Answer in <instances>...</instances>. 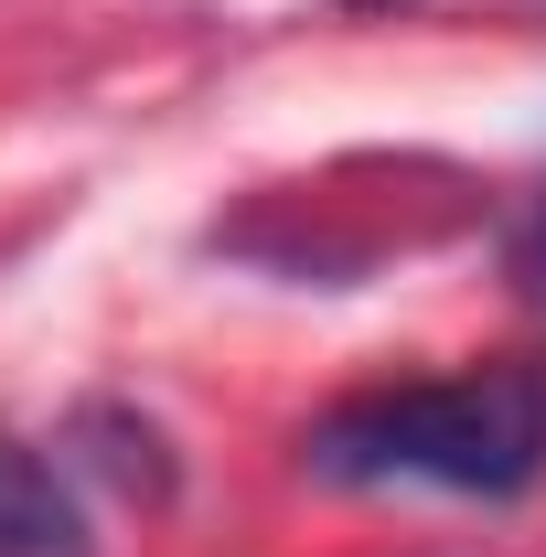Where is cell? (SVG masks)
<instances>
[{
    "instance_id": "cell-1",
    "label": "cell",
    "mask_w": 546,
    "mask_h": 557,
    "mask_svg": "<svg viewBox=\"0 0 546 557\" xmlns=\"http://www.w3.org/2000/svg\"><path fill=\"white\" fill-rule=\"evenodd\" d=\"M300 461L322 483H439V493H525L546 472V354H504L472 375L343 397Z\"/></svg>"
},
{
    "instance_id": "cell-2",
    "label": "cell",
    "mask_w": 546,
    "mask_h": 557,
    "mask_svg": "<svg viewBox=\"0 0 546 557\" xmlns=\"http://www.w3.org/2000/svg\"><path fill=\"white\" fill-rule=\"evenodd\" d=\"M0 557H97L75 483L22 440V429H0Z\"/></svg>"
},
{
    "instance_id": "cell-3",
    "label": "cell",
    "mask_w": 546,
    "mask_h": 557,
    "mask_svg": "<svg viewBox=\"0 0 546 557\" xmlns=\"http://www.w3.org/2000/svg\"><path fill=\"white\" fill-rule=\"evenodd\" d=\"M525 278L546 289V205H536V225H525Z\"/></svg>"
}]
</instances>
